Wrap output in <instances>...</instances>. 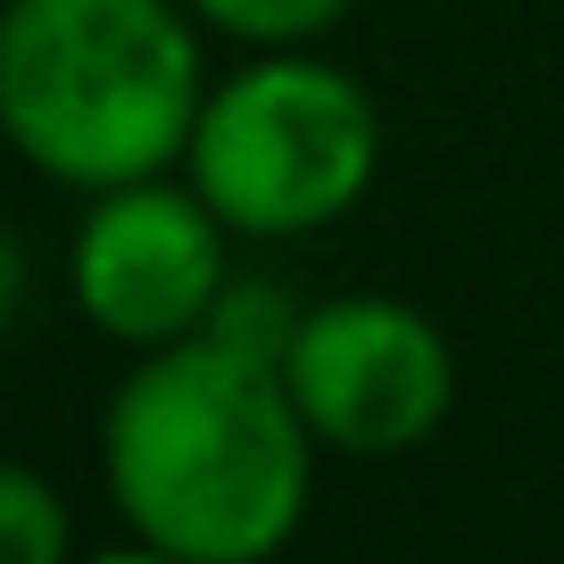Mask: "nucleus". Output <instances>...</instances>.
<instances>
[{"label": "nucleus", "instance_id": "nucleus-6", "mask_svg": "<svg viewBox=\"0 0 564 564\" xmlns=\"http://www.w3.org/2000/svg\"><path fill=\"white\" fill-rule=\"evenodd\" d=\"M357 0H192V18L225 42L249 51H307L316 34H333Z\"/></svg>", "mask_w": 564, "mask_h": 564}, {"label": "nucleus", "instance_id": "nucleus-9", "mask_svg": "<svg viewBox=\"0 0 564 564\" xmlns=\"http://www.w3.org/2000/svg\"><path fill=\"white\" fill-rule=\"evenodd\" d=\"M18 307H25V249H18V232L0 225V333L18 324Z\"/></svg>", "mask_w": 564, "mask_h": 564}, {"label": "nucleus", "instance_id": "nucleus-3", "mask_svg": "<svg viewBox=\"0 0 564 564\" xmlns=\"http://www.w3.org/2000/svg\"><path fill=\"white\" fill-rule=\"evenodd\" d=\"M382 166V108L316 51H258L199 100L183 175L249 241H300L349 216Z\"/></svg>", "mask_w": 564, "mask_h": 564}, {"label": "nucleus", "instance_id": "nucleus-8", "mask_svg": "<svg viewBox=\"0 0 564 564\" xmlns=\"http://www.w3.org/2000/svg\"><path fill=\"white\" fill-rule=\"evenodd\" d=\"M300 316L307 307H291V291L282 282H225V300H216V316L199 324V333H216V340H232V349H249V357H274L282 366V349H291V333H300Z\"/></svg>", "mask_w": 564, "mask_h": 564}, {"label": "nucleus", "instance_id": "nucleus-5", "mask_svg": "<svg viewBox=\"0 0 564 564\" xmlns=\"http://www.w3.org/2000/svg\"><path fill=\"white\" fill-rule=\"evenodd\" d=\"M225 216L199 199V183H108L91 192V216L75 225L67 249V291L91 333L117 349H166L199 333L225 300Z\"/></svg>", "mask_w": 564, "mask_h": 564}, {"label": "nucleus", "instance_id": "nucleus-7", "mask_svg": "<svg viewBox=\"0 0 564 564\" xmlns=\"http://www.w3.org/2000/svg\"><path fill=\"white\" fill-rule=\"evenodd\" d=\"M75 547V514L34 465L0 457V564H58Z\"/></svg>", "mask_w": 564, "mask_h": 564}, {"label": "nucleus", "instance_id": "nucleus-2", "mask_svg": "<svg viewBox=\"0 0 564 564\" xmlns=\"http://www.w3.org/2000/svg\"><path fill=\"white\" fill-rule=\"evenodd\" d=\"M208 67L175 0H9L0 9V133L75 192L183 166Z\"/></svg>", "mask_w": 564, "mask_h": 564}, {"label": "nucleus", "instance_id": "nucleus-1", "mask_svg": "<svg viewBox=\"0 0 564 564\" xmlns=\"http://www.w3.org/2000/svg\"><path fill=\"white\" fill-rule=\"evenodd\" d=\"M100 481L150 556L258 564L307 523L316 432L274 357L216 333L141 349L100 415Z\"/></svg>", "mask_w": 564, "mask_h": 564}, {"label": "nucleus", "instance_id": "nucleus-4", "mask_svg": "<svg viewBox=\"0 0 564 564\" xmlns=\"http://www.w3.org/2000/svg\"><path fill=\"white\" fill-rule=\"evenodd\" d=\"M282 382L300 399L316 448L333 457H406L457 406V357L423 307L349 291L300 316L282 349Z\"/></svg>", "mask_w": 564, "mask_h": 564}]
</instances>
